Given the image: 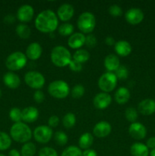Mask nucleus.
<instances>
[{
    "mask_svg": "<svg viewBox=\"0 0 155 156\" xmlns=\"http://www.w3.org/2000/svg\"><path fill=\"white\" fill-rule=\"evenodd\" d=\"M94 143V136L90 133H84L80 136L78 140V146L80 149L86 150V149H91Z\"/></svg>",
    "mask_w": 155,
    "mask_h": 156,
    "instance_id": "25",
    "label": "nucleus"
},
{
    "mask_svg": "<svg viewBox=\"0 0 155 156\" xmlns=\"http://www.w3.org/2000/svg\"><path fill=\"white\" fill-rule=\"evenodd\" d=\"M129 133L133 139L137 140H141L144 139L147 134L146 127L141 123L135 122L131 123L129 127Z\"/></svg>",
    "mask_w": 155,
    "mask_h": 156,
    "instance_id": "13",
    "label": "nucleus"
},
{
    "mask_svg": "<svg viewBox=\"0 0 155 156\" xmlns=\"http://www.w3.org/2000/svg\"><path fill=\"white\" fill-rule=\"evenodd\" d=\"M38 156H58V153L53 148L43 147L39 150Z\"/></svg>",
    "mask_w": 155,
    "mask_h": 156,
    "instance_id": "38",
    "label": "nucleus"
},
{
    "mask_svg": "<svg viewBox=\"0 0 155 156\" xmlns=\"http://www.w3.org/2000/svg\"><path fill=\"white\" fill-rule=\"evenodd\" d=\"M15 18L12 15H9L5 17L4 21L6 24H12L13 22H15Z\"/></svg>",
    "mask_w": 155,
    "mask_h": 156,
    "instance_id": "47",
    "label": "nucleus"
},
{
    "mask_svg": "<svg viewBox=\"0 0 155 156\" xmlns=\"http://www.w3.org/2000/svg\"><path fill=\"white\" fill-rule=\"evenodd\" d=\"M112 126L107 121H100L96 123L93 129V133L98 138H104L110 134Z\"/></svg>",
    "mask_w": 155,
    "mask_h": 156,
    "instance_id": "14",
    "label": "nucleus"
},
{
    "mask_svg": "<svg viewBox=\"0 0 155 156\" xmlns=\"http://www.w3.org/2000/svg\"><path fill=\"white\" fill-rule=\"evenodd\" d=\"M48 92L55 98L64 99L69 94V85L63 80H55L49 85Z\"/></svg>",
    "mask_w": 155,
    "mask_h": 156,
    "instance_id": "4",
    "label": "nucleus"
},
{
    "mask_svg": "<svg viewBox=\"0 0 155 156\" xmlns=\"http://www.w3.org/2000/svg\"><path fill=\"white\" fill-rule=\"evenodd\" d=\"M130 152L132 156H148L149 149L141 143H135L131 146Z\"/></svg>",
    "mask_w": 155,
    "mask_h": 156,
    "instance_id": "24",
    "label": "nucleus"
},
{
    "mask_svg": "<svg viewBox=\"0 0 155 156\" xmlns=\"http://www.w3.org/2000/svg\"><path fill=\"white\" fill-rule=\"evenodd\" d=\"M0 156H5V155H2V154H0Z\"/></svg>",
    "mask_w": 155,
    "mask_h": 156,
    "instance_id": "51",
    "label": "nucleus"
},
{
    "mask_svg": "<svg viewBox=\"0 0 155 156\" xmlns=\"http://www.w3.org/2000/svg\"><path fill=\"white\" fill-rule=\"evenodd\" d=\"M49 126L51 128L57 127L59 124V118L56 115H52L48 120Z\"/></svg>",
    "mask_w": 155,
    "mask_h": 156,
    "instance_id": "43",
    "label": "nucleus"
},
{
    "mask_svg": "<svg viewBox=\"0 0 155 156\" xmlns=\"http://www.w3.org/2000/svg\"><path fill=\"white\" fill-rule=\"evenodd\" d=\"M21 153L18 152L17 149H12L10 152H9V156H21Z\"/></svg>",
    "mask_w": 155,
    "mask_h": 156,
    "instance_id": "48",
    "label": "nucleus"
},
{
    "mask_svg": "<svg viewBox=\"0 0 155 156\" xmlns=\"http://www.w3.org/2000/svg\"><path fill=\"white\" fill-rule=\"evenodd\" d=\"M105 43H106V45L108 46H113L115 45V39H114L112 37L108 36L106 37V39H105Z\"/></svg>",
    "mask_w": 155,
    "mask_h": 156,
    "instance_id": "46",
    "label": "nucleus"
},
{
    "mask_svg": "<svg viewBox=\"0 0 155 156\" xmlns=\"http://www.w3.org/2000/svg\"><path fill=\"white\" fill-rule=\"evenodd\" d=\"M76 123V116L73 113H67L62 118V124L66 129L73 127Z\"/></svg>",
    "mask_w": 155,
    "mask_h": 156,
    "instance_id": "30",
    "label": "nucleus"
},
{
    "mask_svg": "<svg viewBox=\"0 0 155 156\" xmlns=\"http://www.w3.org/2000/svg\"><path fill=\"white\" fill-rule=\"evenodd\" d=\"M33 136L36 142L42 143V144H46V143H49L53 138V129L46 125L38 126L33 130Z\"/></svg>",
    "mask_w": 155,
    "mask_h": 156,
    "instance_id": "9",
    "label": "nucleus"
},
{
    "mask_svg": "<svg viewBox=\"0 0 155 156\" xmlns=\"http://www.w3.org/2000/svg\"><path fill=\"white\" fill-rule=\"evenodd\" d=\"M85 37L86 36H84V34H82L81 32L72 34L68 40V46L71 49H78L79 50V48H81L85 44Z\"/></svg>",
    "mask_w": 155,
    "mask_h": 156,
    "instance_id": "20",
    "label": "nucleus"
},
{
    "mask_svg": "<svg viewBox=\"0 0 155 156\" xmlns=\"http://www.w3.org/2000/svg\"><path fill=\"white\" fill-rule=\"evenodd\" d=\"M16 33L21 39H27L30 37L31 30L30 27L25 24H19L16 27Z\"/></svg>",
    "mask_w": 155,
    "mask_h": 156,
    "instance_id": "27",
    "label": "nucleus"
},
{
    "mask_svg": "<svg viewBox=\"0 0 155 156\" xmlns=\"http://www.w3.org/2000/svg\"><path fill=\"white\" fill-rule=\"evenodd\" d=\"M125 117L128 121L135 123L138 119V111L134 108H128L125 111Z\"/></svg>",
    "mask_w": 155,
    "mask_h": 156,
    "instance_id": "34",
    "label": "nucleus"
},
{
    "mask_svg": "<svg viewBox=\"0 0 155 156\" xmlns=\"http://www.w3.org/2000/svg\"><path fill=\"white\" fill-rule=\"evenodd\" d=\"M9 117L13 122L19 123L22 120V111L18 108H13L9 111Z\"/></svg>",
    "mask_w": 155,
    "mask_h": 156,
    "instance_id": "33",
    "label": "nucleus"
},
{
    "mask_svg": "<svg viewBox=\"0 0 155 156\" xmlns=\"http://www.w3.org/2000/svg\"><path fill=\"white\" fill-rule=\"evenodd\" d=\"M146 146L148 149H155V137H150L147 140Z\"/></svg>",
    "mask_w": 155,
    "mask_h": 156,
    "instance_id": "45",
    "label": "nucleus"
},
{
    "mask_svg": "<svg viewBox=\"0 0 155 156\" xmlns=\"http://www.w3.org/2000/svg\"><path fill=\"white\" fill-rule=\"evenodd\" d=\"M144 12L138 8H132L126 12L125 18L129 24L136 25L140 24L144 19Z\"/></svg>",
    "mask_w": 155,
    "mask_h": 156,
    "instance_id": "10",
    "label": "nucleus"
},
{
    "mask_svg": "<svg viewBox=\"0 0 155 156\" xmlns=\"http://www.w3.org/2000/svg\"><path fill=\"white\" fill-rule=\"evenodd\" d=\"M138 112L144 116H149L155 113V101L147 98L141 101L138 105Z\"/></svg>",
    "mask_w": 155,
    "mask_h": 156,
    "instance_id": "16",
    "label": "nucleus"
},
{
    "mask_svg": "<svg viewBox=\"0 0 155 156\" xmlns=\"http://www.w3.org/2000/svg\"><path fill=\"white\" fill-rule=\"evenodd\" d=\"M54 140L56 144L59 146H63L68 143V136L62 131H57L54 134Z\"/></svg>",
    "mask_w": 155,
    "mask_h": 156,
    "instance_id": "35",
    "label": "nucleus"
},
{
    "mask_svg": "<svg viewBox=\"0 0 155 156\" xmlns=\"http://www.w3.org/2000/svg\"><path fill=\"white\" fill-rule=\"evenodd\" d=\"M27 58L22 52L17 51L11 53L5 60V66L11 72L18 71L26 66Z\"/></svg>",
    "mask_w": 155,
    "mask_h": 156,
    "instance_id": "5",
    "label": "nucleus"
},
{
    "mask_svg": "<svg viewBox=\"0 0 155 156\" xmlns=\"http://www.w3.org/2000/svg\"><path fill=\"white\" fill-rule=\"evenodd\" d=\"M43 49L40 44L37 42L31 43L26 50V56L30 60H36L42 55Z\"/></svg>",
    "mask_w": 155,
    "mask_h": 156,
    "instance_id": "17",
    "label": "nucleus"
},
{
    "mask_svg": "<svg viewBox=\"0 0 155 156\" xmlns=\"http://www.w3.org/2000/svg\"><path fill=\"white\" fill-rule=\"evenodd\" d=\"M36 153V146L31 142L24 143L21 147V156H34Z\"/></svg>",
    "mask_w": 155,
    "mask_h": 156,
    "instance_id": "28",
    "label": "nucleus"
},
{
    "mask_svg": "<svg viewBox=\"0 0 155 156\" xmlns=\"http://www.w3.org/2000/svg\"><path fill=\"white\" fill-rule=\"evenodd\" d=\"M12 145V138L9 134L0 131V151H5Z\"/></svg>",
    "mask_w": 155,
    "mask_h": 156,
    "instance_id": "29",
    "label": "nucleus"
},
{
    "mask_svg": "<svg viewBox=\"0 0 155 156\" xmlns=\"http://www.w3.org/2000/svg\"><path fill=\"white\" fill-rule=\"evenodd\" d=\"M130 91L126 87H120L115 93V101L119 105H124L130 98Z\"/></svg>",
    "mask_w": 155,
    "mask_h": 156,
    "instance_id": "23",
    "label": "nucleus"
},
{
    "mask_svg": "<svg viewBox=\"0 0 155 156\" xmlns=\"http://www.w3.org/2000/svg\"><path fill=\"white\" fill-rule=\"evenodd\" d=\"M52 62L57 67H65L68 66L71 59L69 50L63 46H56L52 50L50 54Z\"/></svg>",
    "mask_w": 155,
    "mask_h": 156,
    "instance_id": "3",
    "label": "nucleus"
},
{
    "mask_svg": "<svg viewBox=\"0 0 155 156\" xmlns=\"http://www.w3.org/2000/svg\"><path fill=\"white\" fill-rule=\"evenodd\" d=\"M44 99H45V94L40 90H36L34 93H33V100L38 104H40L43 102Z\"/></svg>",
    "mask_w": 155,
    "mask_h": 156,
    "instance_id": "42",
    "label": "nucleus"
},
{
    "mask_svg": "<svg viewBox=\"0 0 155 156\" xmlns=\"http://www.w3.org/2000/svg\"><path fill=\"white\" fill-rule=\"evenodd\" d=\"M68 66H69L70 69L73 72H81L82 70V69H83L81 63L74 60L73 59H71L70 63L68 64Z\"/></svg>",
    "mask_w": 155,
    "mask_h": 156,
    "instance_id": "41",
    "label": "nucleus"
},
{
    "mask_svg": "<svg viewBox=\"0 0 155 156\" xmlns=\"http://www.w3.org/2000/svg\"><path fill=\"white\" fill-rule=\"evenodd\" d=\"M111 102H112V97L110 94L106 92L98 93L97 95H95L93 100L94 106L99 110L106 109L110 105Z\"/></svg>",
    "mask_w": 155,
    "mask_h": 156,
    "instance_id": "11",
    "label": "nucleus"
},
{
    "mask_svg": "<svg viewBox=\"0 0 155 156\" xmlns=\"http://www.w3.org/2000/svg\"><path fill=\"white\" fill-rule=\"evenodd\" d=\"M32 135L33 133L28 125L22 122L14 123L10 129L11 138L20 143H26L29 142Z\"/></svg>",
    "mask_w": 155,
    "mask_h": 156,
    "instance_id": "2",
    "label": "nucleus"
},
{
    "mask_svg": "<svg viewBox=\"0 0 155 156\" xmlns=\"http://www.w3.org/2000/svg\"><path fill=\"white\" fill-rule=\"evenodd\" d=\"M74 9L71 5L68 3H64L61 5L57 10L58 18L62 21H68L73 17Z\"/></svg>",
    "mask_w": 155,
    "mask_h": 156,
    "instance_id": "15",
    "label": "nucleus"
},
{
    "mask_svg": "<svg viewBox=\"0 0 155 156\" xmlns=\"http://www.w3.org/2000/svg\"><path fill=\"white\" fill-rule=\"evenodd\" d=\"M115 75L116 76L117 79L125 80L129 77V70L126 66L120 65V66L115 70Z\"/></svg>",
    "mask_w": 155,
    "mask_h": 156,
    "instance_id": "37",
    "label": "nucleus"
},
{
    "mask_svg": "<svg viewBox=\"0 0 155 156\" xmlns=\"http://www.w3.org/2000/svg\"><path fill=\"white\" fill-rule=\"evenodd\" d=\"M61 156H82V151L75 146H70L65 148Z\"/></svg>",
    "mask_w": 155,
    "mask_h": 156,
    "instance_id": "32",
    "label": "nucleus"
},
{
    "mask_svg": "<svg viewBox=\"0 0 155 156\" xmlns=\"http://www.w3.org/2000/svg\"><path fill=\"white\" fill-rule=\"evenodd\" d=\"M77 25L82 34H90L96 27V18L92 13L84 12L79 15Z\"/></svg>",
    "mask_w": 155,
    "mask_h": 156,
    "instance_id": "6",
    "label": "nucleus"
},
{
    "mask_svg": "<svg viewBox=\"0 0 155 156\" xmlns=\"http://www.w3.org/2000/svg\"><path fill=\"white\" fill-rule=\"evenodd\" d=\"M58 31H59V34L62 36L70 37L74 31V26L70 23H64V24L59 25V27H58Z\"/></svg>",
    "mask_w": 155,
    "mask_h": 156,
    "instance_id": "31",
    "label": "nucleus"
},
{
    "mask_svg": "<svg viewBox=\"0 0 155 156\" xmlns=\"http://www.w3.org/2000/svg\"><path fill=\"white\" fill-rule=\"evenodd\" d=\"M85 45L88 47V48H94L97 45V38L95 37L94 34H88L85 37Z\"/></svg>",
    "mask_w": 155,
    "mask_h": 156,
    "instance_id": "40",
    "label": "nucleus"
},
{
    "mask_svg": "<svg viewBox=\"0 0 155 156\" xmlns=\"http://www.w3.org/2000/svg\"><path fill=\"white\" fill-rule=\"evenodd\" d=\"M104 66L107 72H111V73L113 71L115 72V70L120 66L119 59L116 55H108L104 59Z\"/></svg>",
    "mask_w": 155,
    "mask_h": 156,
    "instance_id": "22",
    "label": "nucleus"
},
{
    "mask_svg": "<svg viewBox=\"0 0 155 156\" xmlns=\"http://www.w3.org/2000/svg\"><path fill=\"white\" fill-rule=\"evenodd\" d=\"M90 56L91 55L88 50H84V49H79L74 52V55H73V59L82 64L89 60Z\"/></svg>",
    "mask_w": 155,
    "mask_h": 156,
    "instance_id": "26",
    "label": "nucleus"
},
{
    "mask_svg": "<svg viewBox=\"0 0 155 156\" xmlns=\"http://www.w3.org/2000/svg\"><path fill=\"white\" fill-rule=\"evenodd\" d=\"M24 82L30 88L40 90L45 85V78L40 73L36 71L27 72L24 76Z\"/></svg>",
    "mask_w": 155,
    "mask_h": 156,
    "instance_id": "8",
    "label": "nucleus"
},
{
    "mask_svg": "<svg viewBox=\"0 0 155 156\" xmlns=\"http://www.w3.org/2000/svg\"><path fill=\"white\" fill-rule=\"evenodd\" d=\"M82 156H97V153L94 149H88L82 152Z\"/></svg>",
    "mask_w": 155,
    "mask_h": 156,
    "instance_id": "44",
    "label": "nucleus"
},
{
    "mask_svg": "<svg viewBox=\"0 0 155 156\" xmlns=\"http://www.w3.org/2000/svg\"><path fill=\"white\" fill-rule=\"evenodd\" d=\"M150 156H155V149H152L150 152Z\"/></svg>",
    "mask_w": 155,
    "mask_h": 156,
    "instance_id": "49",
    "label": "nucleus"
},
{
    "mask_svg": "<svg viewBox=\"0 0 155 156\" xmlns=\"http://www.w3.org/2000/svg\"><path fill=\"white\" fill-rule=\"evenodd\" d=\"M3 82L8 88L12 89H15L21 85V79L19 76L13 72L6 73L3 76Z\"/></svg>",
    "mask_w": 155,
    "mask_h": 156,
    "instance_id": "19",
    "label": "nucleus"
},
{
    "mask_svg": "<svg viewBox=\"0 0 155 156\" xmlns=\"http://www.w3.org/2000/svg\"><path fill=\"white\" fill-rule=\"evenodd\" d=\"M39 117V111L35 107L30 106L22 110V120L27 123L36 121Z\"/></svg>",
    "mask_w": 155,
    "mask_h": 156,
    "instance_id": "18",
    "label": "nucleus"
},
{
    "mask_svg": "<svg viewBox=\"0 0 155 156\" xmlns=\"http://www.w3.org/2000/svg\"><path fill=\"white\" fill-rule=\"evenodd\" d=\"M116 76L114 73L106 72L103 73L98 79V86L103 92L109 93L113 91L117 85Z\"/></svg>",
    "mask_w": 155,
    "mask_h": 156,
    "instance_id": "7",
    "label": "nucleus"
},
{
    "mask_svg": "<svg viewBox=\"0 0 155 156\" xmlns=\"http://www.w3.org/2000/svg\"><path fill=\"white\" fill-rule=\"evenodd\" d=\"M114 48L115 53L122 57L129 56L132 51V45L126 41H119L118 42H115Z\"/></svg>",
    "mask_w": 155,
    "mask_h": 156,
    "instance_id": "21",
    "label": "nucleus"
},
{
    "mask_svg": "<svg viewBox=\"0 0 155 156\" xmlns=\"http://www.w3.org/2000/svg\"><path fill=\"white\" fill-rule=\"evenodd\" d=\"M34 15V9L30 5H23L17 12V18L20 21L24 23L29 22Z\"/></svg>",
    "mask_w": 155,
    "mask_h": 156,
    "instance_id": "12",
    "label": "nucleus"
},
{
    "mask_svg": "<svg viewBox=\"0 0 155 156\" xmlns=\"http://www.w3.org/2000/svg\"><path fill=\"white\" fill-rule=\"evenodd\" d=\"M2 91H1V89H0V98L2 97Z\"/></svg>",
    "mask_w": 155,
    "mask_h": 156,
    "instance_id": "50",
    "label": "nucleus"
},
{
    "mask_svg": "<svg viewBox=\"0 0 155 156\" xmlns=\"http://www.w3.org/2000/svg\"><path fill=\"white\" fill-rule=\"evenodd\" d=\"M35 27L42 33H53L59 27L57 15L50 9L40 12L35 19Z\"/></svg>",
    "mask_w": 155,
    "mask_h": 156,
    "instance_id": "1",
    "label": "nucleus"
},
{
    "mask_svg": "<svg viewBox=\"0 0 155 156\" xmlns=\"http://www.w3.org/2000/svg\"><path fill=\"white\" fill-rule=\"evenodd\" d=\"M85 88L81 84H77L71 89V96L74 99H79L84 94Z\"/></svg>",
    "mask_w": 155,
    "mask_h": 156,
    "instance_id": "36",
    "label": "nucleus"
},
{
    "mask_svg": "<svg viewBox=\"0 0 155 156\" xmlns=\"http://www.w3.org/2000/svg\"><path fill=\"white\" fill-rule=\"evenodd\" d=\"M108 12H109V15H111L113 17H119L120 15H122V9L120 7L119 5L116 4L112 5L109 7L108 9Z\"/></svg>",
    "mask_w": 155,
    "mask_h": 156,
    "instance_id": "39",
    "label": "nucleus"
}]
</instances>
